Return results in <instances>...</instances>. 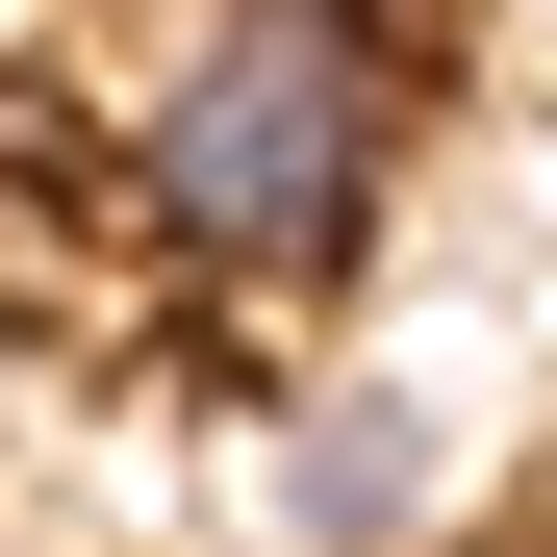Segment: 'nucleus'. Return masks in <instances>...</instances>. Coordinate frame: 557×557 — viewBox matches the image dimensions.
Masks as SVG:
<instances>
[{
  "instance_id": "f03ea898",
  "label": "nucleus",
  "mask_w": 557,
  "mask_h": 557,
  "mask_svg": "<svg viewBox=\"0 0 557 557\" xmlns=\"http://www.w3.org/2000/svg\"><path fill=\"white\" fill-rule=\"evenodd\" d=\"M406 507H431V406H305V532L381 557Z\"/></svg>"
},
{
  "instance_id": "f257e3e1",
  "label": "nucleus",
  "mask_w": 557,
  "mask_h": 557,
  "mask_svg": "<svg viewBox=\"0 0 557 557\" xmlns=\"http://www.w3.org/2000/svg\"><path fill=\"white\" fill-rule=\"evenodd\" d=\"M381 152H406V102L355 51V0H177V51L127 102V203L228 278H330L381 228Z\"/></svg>"
}]
</instances>
